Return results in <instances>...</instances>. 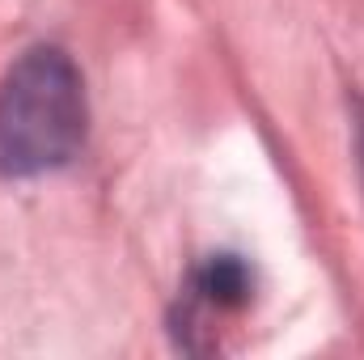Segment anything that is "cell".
Wrapping results in <instances>:
<instances>
[{
	"mask_svg": "<svg viewBox=\"0 0 364 360\" xmlns=\"http://www.w3.org/2000/svg\"><path fill=\"white\" fill-rule=\"evenodd\" d=\"M90 132L85 81L68 51L30 47L0 81V179L64 170Z\"/></svg>",
	"mask_w": 364,
	"mask_h": 360,
	"instance_id": "cell-1",
	"label": "cell"
},
{
	"mask_svg": "<svg viewBox=\"0 0 364 360\" xmlns=\"http://www.w3.org/2000/svg\"><path fill=\"white\" fill-rule=\"evenodd\" d=\"M255 301V271L242 255H212L191 271L186 288H182L178 314L170 318L174 327V344L182 352L208 356L216 352V331L220 322L237 318L242 309H250Z\"/></svg>",
	"mask_w": 364,
	"mask_h": 360,
	"instance_id": "cell-2",
	"label": "cell"
},
{
	"mask_svg": "<svg viewBox=\"0 0 364 360\" xmlns=\"http://www.w3.org/2000/svg\"><path fill=\"white\" fill-rule=\"evenodd\" d=\"M356 166H360V186H364V102L356 106Z\"/></svg>",
	"mask_w": 364,
	"mask_h": 360,
	"instance_id": "cell-3",
	"label": "cell"
}]
</instances>
